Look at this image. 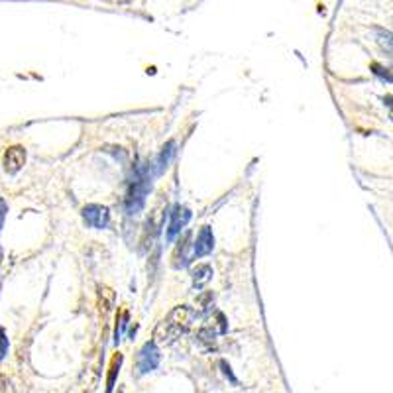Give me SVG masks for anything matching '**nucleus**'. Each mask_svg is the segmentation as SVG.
I'll use <instances>...</instances> for the list:
<instances>
[{
	"label": "nucleus",
	"instance_id": "1",
	"mask_svg": "<svg viewBox=\"0 0 393 393\" xmlns=\"http://www.w3.org/2000/svg\"><path fill=\"white\" fill-rule=\"evenodd\" d=\"M195 320V311L189 305H179L167 315L153 331V342L155 344H173L181 334H185Z\"/></svg>",
	"mask_w": 393,
	"mask_h": 393
},
{
	"label": "nucleus",
	"instance_id": "2",
	"mask_svg": "<svg viewBox=\"0 0 393 393\" xmlns=\"http://www.w3.org/2000/svg\"><path fill=\"white\" fill-rule=\"evenodd\" d=\"M148 191H150V179H148L144 169H138V173L134 175V179L128 187V193H126V211H128V214H138L144 209Z\"/></svg>",
	"mask_w": 393,
	"mask_h": 393
},
{
	"label": "nucleus",
	"instance_id": "3",
	"mask_svg": "<svg viewBox=\"0 0 393 393\" xmlns=\"http://www.w3.org/2000/svg\"><path fill=\"white\" fill-rule=\"evenodd\" d=\"M81 214H83V220L87 222V226L96 228V230H103L110 224V212L103 205H87Z\"/></svg>",
	"mask_w": 393,
	"mask_h": 393
},
{
	"label": "nucleus",
	"instance_id": "4",
	"mask_svg": "<svg viewBox=\"0 0 393 393\" xmlns=\"http://www.w3.org/2000/svg\"><path fill=\"white\" fill-rule=\"evenodd\" d=\"M157 366H159L157 344L155 342H146L140 350V354H138V370H140V374H148V372H153Z\"/></svg>",
	"mask_w": 393,
	"mask_h": 393
},
{
	"label": "nucleus",
	"instance_id": "5",
	"mask_svg": "<svg viewBox=\"0 0 393 393\" xmlns=\"http://www.w3.org/2000/svg\"><path fill=\"white\" fill-rule=\"evenodd\" d=\"M191 220V211L187 207L177 205L173 211H171V218H169V226H167V240L173 242L175 236L181 232L183 228L187 226V222Z\"/></svg>",
	"mask_w": 393,
	"mask_h": 393
},
{
	"label": "nucleus",
	"instance_id": "6",
	"mask_svg": "<svg viewBox=\"0 0 393 393\" xmlns=\"http://www.w3.org/2000/svg\"><path fill=\"white\" fill-rule=\"evenodd\" d=\"M214 248V236H212V230L209 226H203L196 234V242L193 246V256L203 257L209 256Z\"/></svg>",
	"mask_w": 393,
	"mask_h": 393
},
{
	"label": "nucleus",
	"instance_id": "7",
	"mask_svg": "<svg viewBox=\"0 0 393 393\" xmlns=\"http://www.w3.org/2000/svg\"><path fill=\"white\" fill-rule=\"evenodd\" d=\"M24 163H26V150L22 146H14V148H10V150L6 151V155H4V167H6L8 173H18Z\"/></svg>",
	"mask_w": 393,
	"mask_h": 393
},
{
	"label": "nucleus",
	"instance_id": "8",
	"mask_svg": "<svg viewBox=\"0 0 393 393\" xmlns=\"http://www.w3.org/2000/svg\"><path fill=\"white\" fill-rule=\"evenodd\" d=\"M191 232H185L183 234V238L179 240L177 244V248H175V254H173V264H175V268H183V266H187L189 264V246H191Z\"/></svg>",
	"mask_w": 393,
	"mask_h": 393
},
{
	"label": "nucleus",
	"instance_id": "9",
	"mask_svg": "<svg viewBox=\"0 0 393 393\" xmlns=\"http://www.w3.org/2000/svg\"><path fill=\"white\" fill-rule=\"evenodd\" d=\"M191 275H193V285H195V289H203L209 281H211L212 268L209 264H199L196 268H193Z\"/></svg>",
	"mask_w": 393,
	"mask_h": 393
},
{
	"label": "nucleus",
	"instance_id": "10",
	"mask_svg": "<svg viewBox=\"0 0 393 393\" xmlns=\"http://www.w3.org/2000/svg\"><path fill=\"white\" fill-rule=\"evenodd\" d=\"M112 307H114V291L110 287H101L99 289V311H101V315L106 317Z\"/></svg>",
	"mask_w": 393,
	"mask_h": 393
},
{
	"label": "nucleus",
	"instance_id": "11",
	"mask_svg": "<svg viewBox=\"0 0 393 393\" xmlns=\"http://www.w3.org/2000/svg\"><path fill=\"white\" fill-rule=\"evenodd\" d=\"M122 366V354H116L112 358V364H110V370H108V378H106V393H112L114 385H116V376L120 372Z\"/></svg>",
	"mask_w": 393,
	"mask_h": 393
},
{
	"label": "nucleus",
	"instance_id": "12",
	"mask_svg": "<svg viewBox=\"0 0 393 393\" xmlns=\"http://www.w3.org/2000/svg\"><path fill=\"white\" fill-rule=\"evenodd\" d=\"M376 38H378V44L379 47L389 55V57H393V34L391 31H387V30H376Z\"/></svg>",
	"mask_w": 393,
	"mask_h": 393
},
{
	"label": "nucleus",
	"instance_id": "13",
	"mask_svg": "<svg viewBox=\"0 0 393 393\" xmlns=\"http://www.w3.org/2000/svg\"><path fill=\"white\" fill-rule=\"evenodd\" d=\"M173 146H175L173 142H167L166 146L161 148V153H159V155H157V159H155V166H157L155 171H157V173H159V171H163V169L167 167L169 159H171V155H173Z\"/></svg>",
	"mask_w": 393,
	"mask_h": 393
},
{
	"label": "nucleus",
	"instance_id": "14",
	"mask_svg": "<svg viewBox=\"0 0 393 393\" xmlns=\"http://www.w3.org/2000/svg\"><path fill=\"white\" fill-rule=\"evenodd\" d=\"M214 336H216V333H214L212 329H209V326H205V329L199 331V338H201L203 342H207V344H212V342H214Z\"/></svg>",
	"mask_w": 393,
	"mask_h": 393
},
{
	"label": "nucleus",
	"instance_id": "15",
	"mask_svg": "<svg viewBox=\"0 0 393 393\" xmlns=\"http://www.w3.org/2000/svg\"><path fill=\"white\" fill-rule=\"evenodd\" d=\"M6 352H8V338H6L4 329H0V360L6 356Z\"/></svg>",
	"mask_w": 393,
	"mask_h": 393
},
{
	"label": "nucleus",
	"instance_id": "16",
	"mask_svg": "<svg viewBox=\"0 0 393 393\" xmlns=\"http://www.w3.org/2000/svg\"><path fill=\"white\" fill-rule=\"evenodd\" d=\"M0 393H12V383L4 374H0Z\"/></svg>",
	"mask_w": 393,
	"mask_h": 393
},
{
	"label": "nucleus",
	"instance_id": "17",
	"mask_svg": "<svg viewBox=\"0 0 393 393\" xmlns=\"http://www.w3.org/2000/svg\"><path fill=\"white\" fill-rule=\"evenodd\" d=\"M126 322H128V311H122V315H120V329H116V342L120 340L122 329L126 326Z\"/></svg>",
	"mask_w": 393,
	"mask_h": 393
},
{
	"label": "nucleus",
	"instance_id": "18",
	"mask_svg": "<svg viewBox=\"0 0 393 393\" xmlns=\"http://www.w3.org/2000/svg\"><path fill=\"white\" fill-rule=\"evenodd\" d=\"M220 368H222V370H224V374H226L228 378H230V381H232V383H238V379L234 378V374H232V372H230V366H228L226 362H220Z\"/></svg>",
	"mask_w": 393,
	"mask_h": 393
},
{
	"label": "nucleus",
	"instance_id": "19",
	"mask_svg": "<svg viewBox=\"0 0 393 393\" xmlns=\"http://www.w3.org/2000/svg\"><path fill=\"white\" fill-rule=\"evenodd\" d=\"M6 212H8V207H6V203L0 199V228L4 224V216H6Z\"/></svg>",
	"mask_w": 393,
	"mask_h": 393
},
{
	"label": "nucleus",
	"instance_id": "20",
	"mask_svg": "<svg viewBox=\"0 0 393 393\" xmlns=\"http://www.w3.org/2000/svg\"><path fill=\"white\" fill-rule=\"evenodd\" d=\"M389 118L393 120V106H391V112H389Z\"/></svg>",
	"mask_w": 393,
	"mask_h": 393
},
{
	"label": "nucleus",
	"instance_id": "21",
	"mask_svg": "<svg viewBox=\"0 0 393 393\" xmlns=\"http://www.w3.org/2000/svg\"><path fill=\"white\" fill-rule=\"evenodd\" d=\"M118 393H124V389H122V387H120V389H118Z\"/></svg>",
	"mask_w": 393,
	"mask_h": 393
}]
</instances>
